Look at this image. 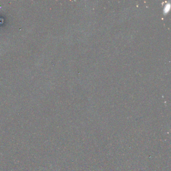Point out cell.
<instances>
[{"label":"cell","instance_id":"6da1fadb","mask_svg":"<svg viewBox=\"0 0 171 171\" xmlns=\"http://www.w3.org/2000/svg\"><path fill=\"white\" fill-rule=\"evenodd\" d=\"M170 5H167L165 7V8L164 9V11H165V12H168L169 11V10H170Z\"/></svg>","mask_w":171,"mask_h":171}]
</instances>
